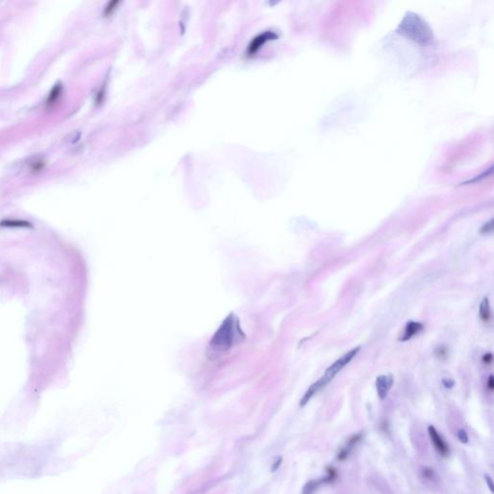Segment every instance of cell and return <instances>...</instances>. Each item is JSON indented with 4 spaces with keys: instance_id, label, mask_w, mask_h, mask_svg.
<instances>
[{
    "instance_id": "6da1fadb",
    "label": "cell",
    "mask_w": 494,
    "mask_h": 494,
    "mask_svg": "<svg viewBox=\"0 0 494 494\" xmlns=\"http://www.w3.org/2000/svg\"><path fill=\"white\" fill-rule=\"evenodd\" d=\"M244 339L245 334L241 327L240 320L234 313H231L214 332L209 343L208 355L212 354V358L219 356Z\"/></svg>"
},
{
    "instance_id": "7a4b0ae2",
    "label": "cell",
    "mask_w": 494,
    "mask_h": 494,
    "mask_svg": "<svg viewBox=\"0 0 494 494\" xmlns=\"http://www.w3.org/2000/svg\"><path fill=\"white\" fill-rule=\"evenodd\" d=\"M396 31L405 38L420 45H427L434 40V33L430 25L413 12H407Z\"/></svg>"
},
{
    "instance_id": "3957f363",
    "label": "cell",
    "mask_w": 494,
    "mask_h": 494,
    "mask_svg": "<svg viewBox=\"0 0 494 494\" xmlns=\"http://www.w3.org/2000/svg\"><path fill=\"white\" fill-rule=\"evenodd\" d=\"M359 351H360V347H356L348 351L342 357L337 359L332 365H330V367L326 369L325 373L323 374V376L320 378V379L327 385L330 381L337 376L338 373H340L353 360V358L358 354Z\"/></svg>"
},
{
    "instance_id": "277c9868",
    "label": "cell",
    "mask_w": 494,
    "mask_h": 494,
    "mask_svg": "<svg viewBox=\"0 0 494 494\" xmlns=\"http://www.w3.org/2000/svg\"><path fill=\"white\" fill-rule=\"evenodd\" d=\"M429 436L431 437V440L433 444L435 446L436 451L439 453V455L442 456H446L449 454V447L446 444L443 438L438 434L436 427L434 426H430L427 427Z\"/></svg>"
},
{
    "instance_id": "5b68a950",
    "label": "cell",
    "mask_w": 494,
    "mask_h": 494,
    "mask_svg": "<svg viewBox=\"0 0 494 494\" xmlns=\"http://www.w3.org/2000/svg\"><path fill=\"white\" fill-rule=\"evenodd\" d=\"M393 383L394 378L391 375H382L378 377L376 380V387L380 400H384L387 397L390 389L393 386Z\"/></svg>"
},
{
    "instance_id": "8992f818",
    "label": "cell",
    "mask_w": 494,
    "mask_h": 494,
    "mask_svg": "<svg viewBox=\"0 0 494 494\" xmlns=\"http://www.w3.org/2000/svg\"><path fill=\"white\" fill-rule=\"evenodd\" d=\"M424 330V325L421 322L409 320L405 326V330L403 334L399 337V341L407 342L408 340L412 339L415 335H418L420 332Z\"/></svg>"
},
{
    "instance_id": "52a82bcc",
    "label": "cell",
    "mask_w": 494,
    "mask_h": 494,
    "mask_svg": "<svg viewBox=\"0 0 494 494\" xmlns=\"http://www.w3.org/2000/svg\"><path fill=\"white\" fill-rule=\"evenodd\" d=\"M277 38V36L272 33V32H266V33H262L260 36L256 37L255 39L253 40L252 43L250 44L249 48H248V52L251 54V53H254L256 52L257 50L259 49L262 48V45L268 42L269 40H273Z\"/></svg>"
},
{
    "instance_id": "ba28073f",
    "label": "cell",
    "mask_w": 494,
    "mask_h": 494,
    "mask_svg": "<svg viewBox=\"0 0 494 494\" xmlns=\"http://www.w3.org/2000/svg\"><path fill=\"white\" fill-rule=\"evenodd\" d=\"M361 439H362V435L361 434L351 436L349 440H348V442L346 443V445L344 446L340 450L339 454H338V456H337L338 460H345L349 456V453L353 449V447L356 445Z\"/></svg>"
},
{
    "instance_id": "9c48e42d",
    "label": "cell",
    "mask_w": 494,
    "mask_h": 494,
    "mask_svg": "<svg viewBox=\"0 0 494 494\" xmlns=\"http://www.w3.org/2000/svg\"><path fill=\"white\" fill-rule=\"evenodd\" d=\"M0 227H2V228L31 229V228H33V225L26 220H21V219H4L0 222Z\"/></svg>"
},
{
    "instance_id": "30bf717a",
    "label": "cell",
    "mask_w": 494,
    "mask_h": 494,
    "mask_svg": "<svg viewBox=\"0 0 494 494\" xmlns=\"http://www.w3.org/2000/svg\"><path fill=\"white\" fill-rule=\"evenodd\" d=\"M62 91H63L62 85L61 84H56L54 87L51 89V91L49 93V97L47 98L46 105L48 107H52L53 105H55L58 102L60 97H61Z\"/></svg>"
},
{
    "instance_id": "8fae6325",
    "label": "cell",
    "mask_w": 494,
    "mask_h": 494,
    "mask_svg": "<svg viewBox=\"0 0 494 494\" xmlns=\"http://www.w3.org/2000/svg\"><path fill=\"white\" fill-rule=\"evenodd\" d=\"M479 312H480L481 319L484 321H487L490 319V306H489V301L486 297L484 298V300L481 302Z\"/></svg>"
},
{
    "instance_id": "7c38bea8",
    "label": "cell",
    "mask_w": 494,
    "mask_h": 494,
    "mask_svg": "<svg viewBox=\"0 0 494 494\" xmlns=\"http://www.w3.org/2000/svg\"><path fill=\"white\" fill-rule=\"evenodd\" d=\"M45 165H46V163L43 160H37V161L33 162L31 165V172L32 173H39L44 169Z\"/></svg>"
},
{
    "instance_id": "4fadbf2b",
    "label": "cell",
    "mask_w": 494,
    "mask_h": 494,
    "mask_svg": "<svg viewBox=\"0 0 494 494\" xmlns=\"http://www.w3.org/2000/svg\"><path fill=\"white\" fill-rule=\"evenodd\" d=\"M119 4L118 1H111L108 3L106 9H105V16L106 17H109L111 14H113V12L116 10L117 5Z\"/></svg>"
},
{
    "instance_id": "5bb4252c",
    "label": "cell",
    "mask_w": 494,
    "mask_h": 494,
    "mask_svg": "<svg viewBox=\"0 0 494 494\" xmlns=\"http://www.w3.org/2000/svg\"><path fill=\"white\" fill-rule=\"evenodd\" d=\"M492 230H493V220L491 219L482 227L481 233L482 234H489V233L492 232Z\"/></svg>"
},
{
    "instance_id": "9a60e30c",
    "label": "cell",
    "mask_w": 494,
    "mask_h": 494,
    "mask_svg": "<svg viewBox=\"0 0 494 494\" xmlns=\"http://www.w3.org/2000/svg\"><path fill=\"white\" fill-rule=\"evenodd\" d=\"M457 437H458L459 441L463 442V443H467L468 442V435H467L466 431L464 430V429L458 430V432H457Z\"/></svg>"
},
{
    "instance_id": "2e32d148",
    "label": "cell",
    "mask_w": 494,
    "mask_h": 494,
    "mask_svg": "<svg viewBox=\"0 0 494 494\" xmlns=\"http://www.w3.org/2000/svg\"><path fill=\"white\" fill-rule=\"evenodd\" d=\"M484 481H485V483H486L487 485H488V487H489L490 491H491V492H493V483H492V479H491V477H490L489 475H484Z\"/></svg>"
},
{
    "instance_id": "e0dca14e",
    "label": "cell",
    "mask_w": 494,
    "mask_h": 494,
    "mask_svg": "<svg viewBox=\"0 0 494 494\" xmlns=\"http://www.w3.org/2000/svg\"><path fill=\"white\" fill-rule=\"evenodd\" d=\"M281 464H282V457H278V458H277V460H276V462H275V463L273 464V465H272V472H275V471H276V470H277V469H278V468L280 467V465H281Z\"/></svg>"
},
{
    "instance_id": "ac0fdd59",
    "label": "cell",
    "mask_w": 494,
    "mask_h": 494,
    "mask_svg": "<svg viewBox=\"0 0 494 494\" xmlns=\"http://www.w3.org/2000/svg\"><path fill=\"white\" fill-rule=\"evenodd\" d=\"M487 387H488V389H489L490 391H492V390H493L494 383L493 377H492V376H490L489 378H488V381H487Z\"/></svg>"
},
{
    "instance_id": "d6986e66",
    "label": "cell",
    "mask_w": 494,
    "mask_h": 494,
    "mask_svg": "<svg viewBox=\"0 0 494 494\" xmlns=\"http://www.w3.org/2000/svg\"><path fill=\"white\" fill-rule=\"evenodd\" d=\"M491 360H492V355H491L490 353H488V354H486V355H484V362H486V363H489V362H491Z\"/></svg>"
}]
</instances>
